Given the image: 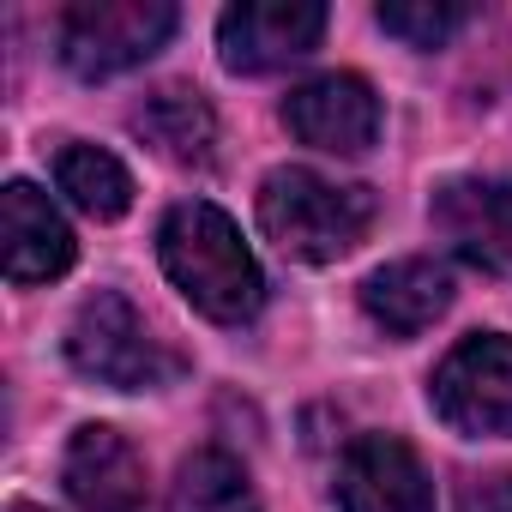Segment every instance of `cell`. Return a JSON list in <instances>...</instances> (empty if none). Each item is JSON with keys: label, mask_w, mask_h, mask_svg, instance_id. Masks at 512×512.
I'll return each mask as SVG.
<instances>
[{"label": "cell", "mask_w": 512, "mask_h": 512, "mask_svg": "<svg viewBox=\"0 0 512 512\" xmlns=\"http://www.w3.org/2000/svg\"><path fill=\"white\" fill-rule=\"evenodd\" d=\"M157 253H163V272L169 284L217 326H241L260 314V266H253V253L241 247V229L205 205V199H187L163 217L157 229Z\"/></svg>", "instance_id": "obj_1"}, {"label": "cell", "mask_w": 512, "mask_h": 512, "mask_svg": "<svg viewBox=\"0 0 512 512\" xmlns=\"http://www.w3.org/2000/svg\"><path fill=\"white\" fill-rule=\"evenodd\" d=\"M260 223L290 260H344L374 223L368 187H338L314 169H272L260 187Z\"/></svg>", "instance_id": "obj_2"}, {"label": "cell", "mask_w": 512, "mask_h": 512, "mask_svg": "<svg viewBox=\"0 0 512 512\" xmlns=\"http://www.w3.org/2000/svg\"><path fill=\"white\" fill-rule=\"evenodd\" d=\"M67 356L85 380L115 386V392H151L181 374V362L151 338V326L133 314V302L115 290H97L91 302H79V314L67 326Z\"/></svg>", "instance_id": "obj_3"}, {"label": "cell", "mask_w": 512, "mask_h": 512, "mask_svg": "<svg viewBox=\"0 0 512 512\" xmlns=\"http://www.w3.org/2000/svg\"><path fill=\"white\" fill-rule=\"evenodd\" d=\"M175 37L169 0H79L61 19V61L79 79H115Z\"/></svg>", "instance_id": "obj_4"}, {"label": "cell", "mask_w": 512, "mask_h": 512, "mask_svg": "<svg viewBox=\"0 0 512 512\" xmlns=\"http://www.w3.org/2000/svg\"><path fill=\"white\" fill-rule=\"evenodd\" d=\"M434 410L458 434L512 440V338H464L434 374Z\"/></svg>", "instance_id": "obj_5"}, {"label": "cell", "mask_w": 512, "mask_h": 512, "mask_svg": "<svg viewBox=\"0 0 512 512\" xmlns=\"http://www.w3.org/2000/svg\"><path fill=\"white\" fill-rule=\"evenodd\" d=\"M326 37V7L314 0H247L229 7L217 25V49L229 73H272L314 55Z\"/></svg>", "instance_id": "obj_6"}, {"label": "cell", "mask_w": 512, "mask_h": 512, "mask_svg": "<svg viewBox=\"0 0 512 512\" xmlns=\"http://www.w3.org/2000/svg\"><path fill=\"white\" fill-rule=\"evenodd\" d=\"M284 127L314 145V151H332V157H362L374 139H380V97L368 79L356 73H326V79H308L290 91L284 103Z\"/></svg>", "instance_id": "obj_7"}, {"label": "cell", "mask_w": 512, "mask_h": 512, "mask_svg": "<svg viewBox=\"0 0 512 512\" xmlns=\"http://www.w3.org/2000/svg\"><path fill=\"white\" fill-rule=\"evenodd\" d=\"M344 512H434V482L398 434H356L338 464Z\"/></svg>", "instance_id": "obj_8"}, {"label": "cell", "mask_w": 512, "mask_h": 512, "mask_svg": "<svg viewBox=\"0 0 512 512\" xmlns=\"http://www.w3.org/2000/svg\"><path fill=\"white\" fill-rule=\"evenodd\" d=\"M434 229L440 241L476 272H506L512 266V181H446L434 193Z\"/></svg>", "instance_id": "obj_9"}, {"label": "cell", "mask_w": 512, "mask_h": 512, "mask_svg": "<svg viewBox=\"0 0 512 512\" xmlns=\"http://www.w3.org/2000/svg\"><path fill=\"white\" fill-rule=\"evenodd\" d=\"M61 482L79 512H145V464L115 428H79L67 440Z\"/></svg>", "instance_id": "obj_10"}, {"label": "cell", "mask_w": 512, "mask_h": 512, "mask_svg": "<svg viewBox=\"0 0 512 512\" xmlns=\"http://www.w3.org/2000/svg\"><path fill=\"white\" fill-rule=\"evenodd\" d=\"M0 235H7V278L13 284H49L73 266V229L37 193L31 181H13L0 193Z\"/></svg>", "instance_id": "obj_11"}, {"label": "cell", "mask_w": 512, "mask_h": 512, "mask_svg": "<svg viewBox=\"0 0 512 512\" xmlns=\"http://www.w3.org/2000/svg\"><path fill=\"white\" fill-rule=\"evenodd\" d=\"M452 302V278L434 260H392L362 284V308L374 326H386L392 338H416L428 332Z\"/></svg>", "instance_id": "obj_12"}, {"label": "cell", "mask_w": 512, "mask_h": 512, "mask_svg": "<svg viewBox=\"0 0 512 512\" xmlns=\"http://www.w3.org/2000/svg\"><path fill=\"white\" fill-rule=\"evenodd\" d=\"M139 139L157 145L169 163H211V145H217V121L211 109L193 97V91H157L139 115H133Z\"/></svg>", "instance_id": "obj_13"}, {"label": "cell", "mask_w": 512, "mask_h": 512, "mask_svg": "<svg viewBox=\"0 0 512 512\" xmlns=\"http://www.w3.org/2000/svg\"><path fill=\"white\" fill-rule=\"evenodd\" d=\"M55 181H61V193H67L85 217H97V223H109V217H121V211L133 205V175L121 169V157H109V151H97V145H67V151L55 157Z\"/></svg>", "instance_id": "obj_14"}, {"label": "cell", "mask_w": 512, "mask_h": 512, "mask_svg": "<svg viewBox=\"0 0 512 512\" xmlns=\"http://www.w3.org/2000/svg\"><path fill=\"white\" fill-rule=\"evenodd\" d=\"M169 512H260V500H253V482L229 452L205 446V452H193L181 464Z\"/></svg>", "instance_id": "obj_15"}, {"label": "cell", "mask_w": 512, "mask_h": 512, "mask_svg": "<svg viewBox=\"0 0 512 512\" xmlns=\"http://www.w3.org/2000/svg\"><path fill=\"white\" fill-rule=\"evenodd\" d=\"M458 25H464V7H434V0H422V7H380V31H392L410 49H440Z\"/></svg>", "instance_id": "obj_16"}, {"label": "cell", "mask_w": 512, "mask_h": 512, "mask_svg": "<svg viewBox=\"0 0 512 512\" xmlns=\"http://www.w3.org/2000/svg\"><path fill=\"white\" fill-rule=\"evenodd\" d=\"M458 512H512V476H488V482H476V488L464 494Z\"/></svg>", "instance_id": "obj_17"}, {"label": "cell", "mask_w": 512, "mask_h": 512, "mask_svg": "<svg viewBox=\"0 0 512 512\" xmlns=\"http://www.w3.org/2000/svg\"><path fill=\"white\" fill-rule=\"evenodd\" d=\"M13 512H43V506H13Z\"/></svg>", "instance_id": "obj_18"}]
</instances>
